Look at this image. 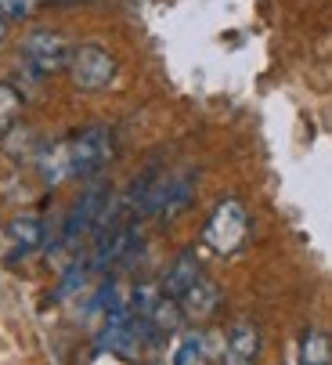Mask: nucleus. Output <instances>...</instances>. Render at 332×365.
<instances>
[{
    "label": "nucleus",
    "instance_id": "obj_1",
    "mask_svg": "<svg viewBox=\"0 0 332 365\" xmlns=\"http://www.w3.org/2000/svg\"><path fill=\"white\" fill-rule=\"evenodd\" d=\"M249 232V217H246V206L239 199H220L213 206V214L202 228V242L217 253V257H232Z\"/></svg>",
    "mask_w": 332,
    "mask_h": 365
},
{
    "label": "nucleus",
    "instance_id": "obj_2",
    "mask_svg": "<svg viewBox=\"0 0 332 365\" xmlns=\"http://www.w3.org/2000/svg\"><path fill=\"white\" fill-rule=\"evenodd\" d=\"M66 160H69V178H94L113 160V130L108 127H87L76 138L66 141Z\"/></svg>",
    "mask_w": 332,
    "mask_h": 365
},
{
    "label": "nucleus",
    "instance_id": "obj_3",
    "mask_svg": "<svg viewBox=\"0 0 332 365\" xmlns=\"http://www.w3.org/2000/svg\"><path fill=\"white\" fill-rule=\"evenodd\" d=\"M73 43L62 33H51V29H33L22 40V62L36 73V76H51V73H62L73 62Z\"/></svg>",
    "mask_w": 332,
    "mask_h": 365
},
{
    "label": "nucleus",
    "instance_id": "obj_4",
    "mask_svg": "<svg viewBox=\"0 0 332 365\" xmlns=\"http://www.w3.org/2000/svg\"><path fill=\"white\" fill-rule=\"evenodd\" d=\"M105 206H108V185L94 181V185L76 199L73 210H69V217H66V225H62V235H58V246H54V250H69V246H76L87 232H94L98 221H101V214H105Z\"/></svg>",
    "mask_w": 332,
    "mask_h": 365
},
{
    "label": "nucleus",
    "instance_id": "obj_5",
    "mask_svg": "<svg viewBox=\"0 0 332 365\" xmlns=\"http://www.w3.org/2000/svg\"><path fill=\"white\" fill-rule=\"evenodd\" d=\"M69 73H73V83L80 91H101V87L113 83V76H116V58L108 55L101 43H80L73 51Z\"/></svg>",
    "mask_w": 332,
    "mask_h": 365
},
{
    "label": "nucleus",
    "instance_id": "obj_6",
    "mask_svg": "<svg viewBox=\"0 0 332 365\" xmlns=\"http://www.w3.org/2000/svg\"><path fill=\"white\" fill-rule=\"evenodd\" d=\"M199 279H206L202 275V260L188 250V253H181V257H174V264L166 268V275H162V282H159V289H162V297H174V300H181Z\"/></svg>",
    "mask_w": 332,
    "mask_h": 365
},
{
    "label": "nucleus",
    "instance_id": "obj_7",
    "mask_svg": "<svg viewBox=\"0 0 332 365\" xmlns=\"http://www.w3.org/2000/svg\"><path fill=\"white\" fill-rule=\"evenodd\" d=\"M228 354L239 361V365H253L256 354H260V329L249 322V319H239L232 329H228Z\"/></svg>",
    "mask_w": 332,
    "mask_h": 365
},
{
    "label": "nucleus",
    "instance_id": "obj_8",
    "mask_svg": "<svg viewBox=\"0 0 332 365\" xmlns=\"http://www.w3.org/2000/svg\"><path fill=\"white\" fill-rule=\"evenodd\" d=\"M8 239L15 242L19 253H33V250L43 246L47 228H43V221H40L36 214H22V217H15V221L8 225Z\"/></svg>",
    "mask_w": 332,
    "mask_h": 365
},
{
    "label": "nucleus",
    "instance_id": "obj_9",
    "mask_svg": "<svg viewBox=\"0 0 332 365\" xmlns=\"http://www.w3.org/2000/svg\"><path fill=\"white\" fill-rule=\"evenodd\" d=\"M217 304H220V289H217V282H209V279H199V282L181 297L185 315H192V319H206V315H213Z\"/></svg>",
    "mask_w": 332,
    "mask_h": 365
},
{
    "label": "nucleus",
    "instance_id": "obj_10",
    "mask_svg": "<svg viewBox=\"0 0 332 365\" xmlns=\"http://www.w3.org/2000/svg\"><path fill=\"white\" fill-rule=\"evenodd\" d=\"M300 365H332V340L321 329H307L300 336Z\"/></svg>",
    "mask_w": 332,
    "mask_h": 365
},
{
    "label": "nucleus",
    "instance_id": "obj_11",
    "mask_svg": "<svg viewBox=\"0 0 332 365\" xmlns=\"http://www.w3.org/2000/svg\"><path fill=\"white\" fill-rule=\"evenodd\" d=\"M209 361V344L202 333H185L170 354V365H206Z\"/></svg>",
    "mask_w": 332,
    "mask_h": 365
},
{
    "label": "nucleus",
    "instance_id": "obj_12",
    "mask_svg": "<svg viewBox=\"0 0 332 365\" xmlns=\"http://www.w3.org/2000/svg\"><path fill=\"white\" fill-rule=\"evenodd\" d=\"M19 113H22V94L11 83H0V134L15 127Z\"/></svg>",
    "mask_w": 332,
    "mask_h": 365
},
{
    "label": "nucleus",
    "instance_id": "obj_13",
    "mask_svg": "<svg viewBox=\"0 0 332 365\" xmlns=\"http://www.w3.org/2000/svg\"><path fill=\"white\" fill-rule=\"evenodd\" d=\"M40 0H0V19H29Z\"/></svg>",
    "mask_w": 332,
    "mask_h": 365
},
{
    "label": "nucleus",
    "instance_id": "obj_14",
    "mask_svg": "<svg viewBox=\"0 0 332 365\" xmlns=\"http://www.w3.org/2000/svg\"><path fill=\"white\" fill-rule=\"evenodd\" d=\"M0 36H4V19H0Z\"/></svg>",
    "mask_w": 332,
    "mask_h": 365
}]
</instances>
